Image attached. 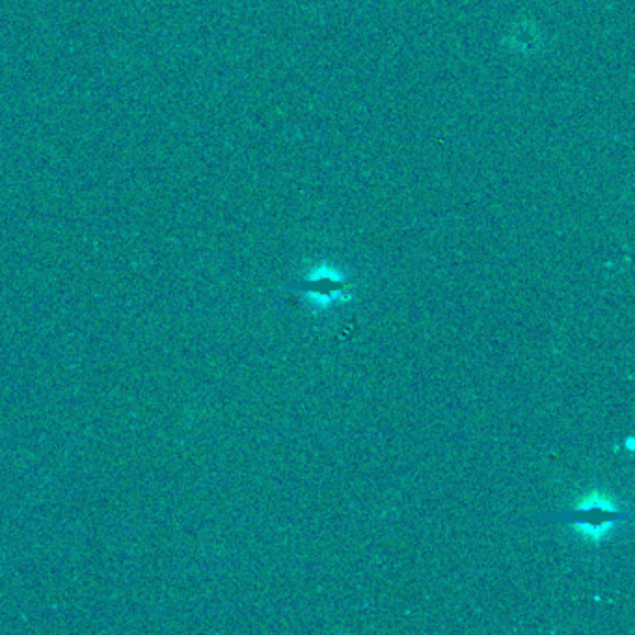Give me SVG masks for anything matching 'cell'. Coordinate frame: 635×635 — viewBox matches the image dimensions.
<instances>
[{
	"label": "cell",
	"mask_w": 635,
	"mask_h": 635,
	"mask_svg": "<svg viewBox=\"0 0 635 635\" xmlns=\"http://www.w3.org/2000/svg\"><path fill=\"white\" fill-rule=\"evenodd\" d=\"M533 520L577 527L587 539L600 542L611 527L621 524V522H626L628 514L619 511L613 505V501L608 500V498L593 494L579 501L576 508L558 511V513L539 514Z\"/></svg>",
	"instance_id": "1"
},
{
	"label": "cell",
	"mask_w": 635,
	"mask_h": 635,
	"mask_svg": "<svg viewBox=\"0 0 635 635\" xmlns=\"http://www.w3.org/2000/svg\"><path fill=\"white\" fill-rule=\"evenodd\" d=\"M351 283L346 282L345 278L335 274L334 270L315 269L308 278L298 280V282L288 283L283 285L285 291H293V293H302L319 302L322 306H328L335 301H343L351 296Z\"/></svg>",
	"instance_id": "2"
}]
</instances>
